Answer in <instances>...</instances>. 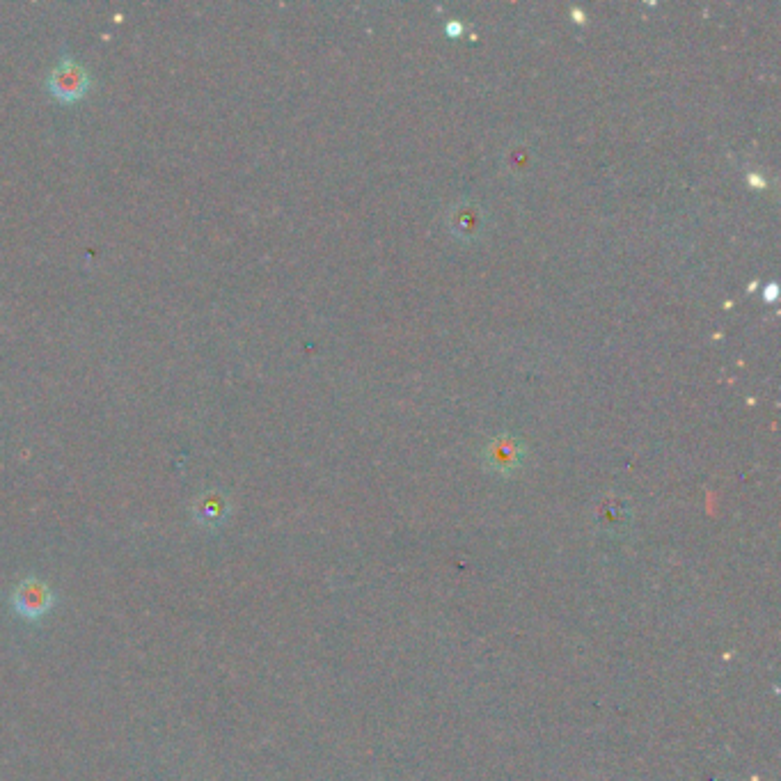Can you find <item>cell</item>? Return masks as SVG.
Segmentation results:
<instances>
[{
    "label": "cell",
    "instance_id": "cell-1",
    "mask_svg": "<svg viewBox=\"0 0 781 781\" xmlns=\"http://www.w3.org/2000/svg\"><path fill=\"white\" fill-rule=\"evenodd\" d=\"M51 97L58 99L60 104H74V101L83 99L90 90V74L81 62L71 55H62L58 65L53 67L46 81Z\"/></svg>",
    "mask_w": 781,
    "mask_h": 781
},
{
    "label": "cell",
    "instance_id": "cell-5",
    "mask_svg": "<svg viewBox=\"0 0 781 781\" xmlns=\"http://www.w3.org/2000/svg\"><path fill=\"white\" fill-rule=\"evenodd\" d=\"M193 516L202 527H220L230 518V502L223 493H202L193 504Z\"/></svg>",
    "mask_w": 781,
    "mask_h": 781
},
{
    "label": "cell",
    "instance_id": "cell-4",
    "mask_svg": "<svg viewBox=\"0 0 781 781\" xmlns=\"http://www.w3.org/2000/svg\"><path fill=\"white\" fill-rule=\"evenodd\" d=\"M449 227L459 239H477L486 227V216L475 202H459L449 213Z\"/></svg>",
    "mask_w": 781,
    "mask_h": 781
},
{
    "label": "cell",
    "instance_id": "cell-6",
    "mask_svg": "<svg viewBox=\"0 0 781 781\" xmlns=\"http://www.w3.org/2000/svg\"><path fill=\"white\" fill-rule=\"evenodd\" d=\"M596 523L605 532H621L630 525V507L617 495L605 497L596 507Z\"/></svg>",
    "mask_w": 781,
    "mask_h": 781
},
{
    "label": "cell",
    "instance_id": "cell-3",
    "mask_svg": "<svg viewBox=\"0 0 781 781\" xmlns=\"http://www.w3.org/2000/svg\"><path fill=\"white\" fill-rule=\"evenodd\" d=\"M484 463L493 475L511 477L525 465V445L514 436H495L484 449Z\"/></svg>",
    "mask_w": 781,
    "mask_h": 781
},
{
    "label": "cell",
    "instance_id": "cell-2",
    "mask_svg": "<svg viewBox=\"0 0 781 781\" xmlns=\"http://www.w3.org/2000/svg\"><path fill=\"white\" fill-rule=\"evenodd\" d=\"M12 610L17 612V617L23 621H42L55 607V594L49 587V582L39 578H26L14 587L10 596Z\"/></svg>",
    "mask_w": 781,
    "mask_h": 781
}]
</instances>
